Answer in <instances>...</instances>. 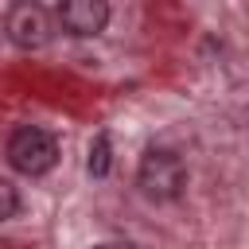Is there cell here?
<instances>
[{
    "instance_id": "6da1fadb",
    "label": "cell",
    "mask_w": 249,
    "mask_h": 249,
    "mask_svg": "<svg viewBox=\"0 0 249 249\" xmlns=\"http://www.w3.org/2000/svg\"><path fill=\"white\" fill-rule=\"evenodd\" d=\"M136 187L148 202L163 206V202H175L183 198L187 191V163L179 160V152L171 148H148L140 156V167H136Z\"/></svg>"
},
{
    "instance_id": "7a4b0ae2",
    "label": "cell",
    "mask_w": 249,
    "mask_h": 249,
    "mask_svg": "<svg viewBox=\"0 0 249 249\" xmlns=\"http://www.w3.org/2000/svg\"><path fill=\"white\" fill-rule=\"evenodd\" d=\"M8 163L19 175H47L58 163V140L39 124H19L8 136Z\"/></svg>"
},
{
    "instance_id": "3957f363",
    "label": "cell",
    "mask_w": 249,
    "mask_h": 249,
    "mask_svg": "<svg viewBox=\"0 0 249 249\" xmlns=\"http://www.w3.org/2000/svg\"><path fill=\"white\" fill-rule=\"evenodd\" d=\"M4 35L19 47V51H39L51 43L54 35V23H51V12L39 4V0H16L4 16Z\"/></svg>"
},
{
    "instance_id": "277c9868",
    "label": "cell",
    "mask_w": 249,
    "mask_h": 249,
    "mask_svg": "<svg viewBox=\"0 0 249 249\" xmlns=\"http://www.w3.org/2000/svg\"><path fill=\"white\" fill-rule=\"evenodd\" d=\"M54 16H58V23H62L66 35L93 39L109 23V0H58Z\"/></svg>"
},
{
    "instance_id": "5b68a950",
    "label": "cell",
    "mask_w": 249,
    "mask_h": 249,
    "mask_svg": "<svg viewBox=\"0 0 249 249\" xmlns=\"http://www.w3.org/2000/svg\"><path fill=\"white\" fill-rule=\"evenodd\" d=\"M86 167H89L93 179H105V175H109V167H113V144H109V132H97V136L89 140V160H86Z\"/></svg>"
},
{
    "instance_id": "8992f818",
    "label": "cell",
    "mask_w": 249,
    "mask_h": 249,
    "mask_svg": "<svg viewBox=\"0 0 249 249\" xmlns=\"http://www.w3.org/2000/svg\"><path fill=\"white\" fill-rule=\"evenodd\" d=\"M16 214H19V191L8 179H0V222H8Z\"/></svg>"
},
{
    "instance_id": "52a82bcc",
    "label": "cell",
    "mask_w": 249,
    "mask_h": 249,
    "mask_svg": "<svg viewBox=\"0 0 249 249\" xmlns=\"http://www.w3.org/2000/svg\"><path fill=\"white\" fill-rule=\"evenodd\" d=\"M93 249H136L132 241H101V245H93Z\"/></svg>"
}]
</instances>
